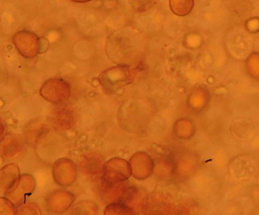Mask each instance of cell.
<instances>
[{"mask_svg":"<svg viewBox=\"0 0 259 215\" xmlns=\"http://www.w3.org/2000/svg\"><path fill=\"white\" fill-rule=\"evenodd\" d=\"M132 175V168L126 160L113 158L104 165L101 184L110 186L122 183L126 181Z\"/></svg>","mask_w":259,"mask_h":215,"instance_id":"6da1fadb","label":"cell"},{"mask_svg":"<svg viewBox=\"0 0 259 215\" xmlns=\"http://www.w3.org/2000/svg\"><path fill=\"white\" fill-rule=\"evenodd\" d=\"M40 93L46 100L53 103H59L69 98L70 86L68 82L62 79H51L43 84Z\"/></svg>","mask_w":259,"mask_h":215,"instance_id":"7a4b0ae2","label":"cell"},{"mask_svg":"<svg viewBox=\"0 0 259 215\" xmlns=\"http://www.w3.org/2000/svg\"><path fill=\"white\" fill-rule=\"evenodd\" d=\"M13 42L20 55L25 58H34L40 52V38L29 30L16 33Z\"/></svg>","mask_w":259,"mask_h":215,"instance_id":"3957f363","label":"cell"},{"mask_svg":"<svg viewBox=\"0 0 259 215\" xmlns=\"http://www.w3.org/2000/svg\"><path fill=\"white\" fill-rule=\"evenodd\" d=\"M53 175L56 183L61 186H70L77 176L76 166L67 158L56 161L53 168Z\"/></svg>","mask_w":259,"mask_h":215,"instance_id":"277c9868","label":"cell"},{"mask_svg":"<svg viewBox=\"0 0 259 215\" xmlns=\"http://www.w3.org/2000/svg\"><path fill=\"white\" fill-rule=\"evenodd\" d=\"M35 185L36 182L34 178L32 175L24 174L20 176L14 189L7 194V198L18 206L24 203L27 197L33 193Z\"/></svg>","mask_w":259,"mask_h":215,"instance_id":"5b68a950","label":"cell"},{"mask_svg":"<svg viewBox=\"0 0 259 215\" xmlns=\"http://www.w3.org/2000/svg\"><path fill=\"white\" fill-rule=\"evenodd\" d=\"M125 73V68L123 67H113L105 71L99 77L100 83L104 91L114 94L124 86L125 78L123 76Z\"/></svg>","mask_w":259,"mask_h":215,"instance_id":"8992f818","label":"cell"},{"mask_svg":"<svg viewBox=\"0 0 259 215\" xmlns=\"http://www.w3.org/2000/svg\"><path fill=\"white\" fill-rule=\"evenodd\" d=\"M75 199V196L71 192L59 189L49 194L46 206L48 210L53 213H63L70 208Z\"/></svg>","mask_w":259,"mask_h":215,"instance_id":"52a82bcc","label":"cell"},{"mask_svg":"<svg viewBox=\"0 0 259 215\" xmlns=\"http://www.w3.org/2000/svg\"><path fill=\"white\" fill-rule=\"evenodd\" d=\"M19 166L11 164L4 166L0 171V190L3 195L7 196L14 189L20 178Z\"/></svg>","mask_w":259,"mask_h":215,"instance_id":"ba28073f","label":"cell"},{"mask_svg":"<svg viewBox=\"0 0 259 215\" xmlns=\"http://www.w3.org/2000/svg\"><path fill=\"white\" fill-rule=\"evenodd\" d=\"M132 175L138 180H144L150 177L153 171V165L150 160L141 159L135 155L131 159Z\"/></svg>","mask_w":259,"mask_h":215,"instance_id":"9c48e42d","label":"cell"},{"mask_svg":"<svg viewBox=\"0 0 259 215\" xmlns=\"http://www.w3.org/2000/svg\"><path fill=\"white\" fill-rule=\"evenodd\" d=\"M98 206L90 200L79 201L72 207L68 215H97Z\"/></svg>","mask_w":259,"mask_h":215,"instance_id":"30bf717a","label":"cell"},{"mask_svg":"<svg viewBox=\"0 0 259 215\" xmlns=\"http://www.w3.org/2000/svg\"><path fill=\"white\" fill-rule=\"evenodd\" d=\"M169 5L171 11L178 16L189 15L193 9L194 0H170Z\"/></svg>","mask_w":259,"mask_h":215,"instance_id":"8fae6325","label":"cell"},{"mask_svg":"<svg viewBox=\"0 0 259 215\" xmlns=\"http://www.w3.org/2000/svg\"><path fill=\"white\" fill-rule=\"evenodd\" d=\"M104 215H136V213L127 204L122 202H115L106 206Z\"/></svg>","mask_w":259,"mask_h":215,"instance_id":"7c38bea8","label":"cell"},{"mask_svg":"<svg viewBox=\"0 0 259 215\" xmlns=\"http://www.w3.org/2000/svg\"><path fill=\"white\" fill-rule=\"evenodd\" d=\"M15 215H42V214L37 204L25 201L17 206Z\"/></svg>","mask_w":259,"mask_h":215,"instance_id":"4fadbf2b","label":"cell"},{"mask_svg":"<svg viewBox=\"0 0 259 215\" xmlns=\"http://www.w3.org/2000/svg\"><path fill=\"white\" fill-rule=\"evenodd\" d=\"M16 208L12 201L9 198H0V215H15Z\"/></svg>","mask_w":259,"mask_h":215,"instance_id":"5bb4252c","label":"cell"},{"mask_svg":"<svg viewBox=\"0 0 259 215\" xmlns=\"http://www.w3.org/2000/svg\"><path fill=\"white\" fill-rule=\"evenodd\" d=\"M70 1L74 3H87L92 1V0H70Z\"/></svg>","mask_w":259,"mask_h":215,"instance_id":"9a60e30c","label":"cell"}]
</instances>
